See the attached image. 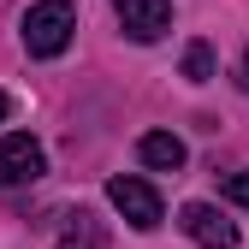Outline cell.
<instances>
[{
  "label": "cell",
  "mask_w": 249,
  "mask_h": 249,
  "mask_svg": "<svg viewBox=\"0 0 249 249\" xmlns=\"http://www.w3.org/2000/svg\"><path fill=\"white\" fill-rule=\"evenodd\" d=\"M71 30H77V6L71 0H36V6L24 12V48H30V59H59L71 48Z\"/></svg>",
  "instance_id": "6da1fadb"
},
{
  "label": "cell",
  "mask_w": 249,
  "mask_h": 249,
  "mask_svg": "<svg viewBox=\"0 0 249 249\" xmlns=\"http://www.w3.org/2000/svg\"><path fill=\"white\" fill-rule=\"evenodd\" d=\"M107 202L124 213V220H131V231H154L166 220V208H160V196H154V184L148 178H107Z\"/></svg>",
  "instance_id": "7a4b0ae2"
},
{
  "label": "cell",
  "mask_w": 249,
  "mask_h": 249,
  "mask_svg": "<svg viewBox=\"0 0 249 249\" xmlns=\"http://www.w3.org/2000/svg\"><path fill=\"white\" fill-rule=\"evenodd\" d=\"M42 142L30 137V131H12V137H0V184H36L42 178Z\"/></svg>",
  "instance_id": "3957f363"
},
{
  "label": "cell",
  "mask_w": 249,
  "mask_h": 249,
  "mask_svg": "<svg viewBox=\"0 0 249 249\" xmlns=\"http://www.w3.org/2000/svg\"><path fill=\"white\" fill-rule=\"evenodd\" d=\"M178 226L190 231V243H202V249H237V226H231L213 202H184Z\"/></svg>",
  "instance_id": "277c9868"
},
{
  "label": "cell",
  "mask_w": 249,
  "mask_h": 249,
  "mask_svg": "<svg viewBox=\"0 0 249 249\" xmlns=\"http://www.w3.org/2000/svg\"><path fill=\"white\" fill-rule=\"evenodd\" d=\"M113 12L131 42H160L172 30V0H113Z\"/></svg>",
  "instance_id": "5b68a950"
},
{
  "label": "cell",
  "mask_w": 249,
  "mask_h": 249,
  "mask_svg": "<svg viewBox=\"0 0 249 249\" xmlns=\"http://www.w3.org/2000/svg\"><path fill=\"white\" fill-rule=\"evenodd\" d=\"M137 154H142V166H154V172H178V166H184V142H178L172 131H148V137L137 142Z\"/></svg>",
  "instance_id": "8992f818"
},
{
  "label": "cell",
  "mask_w": 249,
  "mask_h": 249,
  "mask_svg": "<svg viewBox=\"0 0 249 249\" xmlns=\"http://www.w3.org/2000/svg\"><path fill=\"white\" fill-rule=\"evenodd\" d=\"M184 77H190V83H208L213 77V48L208 42H190V48H184Z\"/></svg>",
  "instance_id": "52a82bcc"
},
{
  "label": "cell",
  "mask_w": 249,
  "mask_h": 249,
  "mask_svg": "<svg viewBox=\"0 0 249 249\" xmlns=\"http://www.w3.org/2000/svg\"><path fill=\"white\" fill-rule=\"evenodd\" d=\"M59 249H107V243H101L95 226H89V213H77V226L66 231V243H59Z\"/></svg>",
  "instance_id": "ba28073f"
},
{
  "label": "cell",
  "mask_w": 249,
  "mask_h": 249,
  "mask_svg": "<svg viewBox=\"0 0 249 249\" xmlns=\"http://www.w3.org/2000/svg\"><path fill=\"white\" fill-rule=\"evenodd\" d=\"M220 190H226L237 208H249V172H226V184H220Z\"/></svg>",
  "instance_id": "9c48e42d"
},
{
  "label": "cell",
  "mask_w": 249,
  "mask_h": 249,
  "mask_svg": "<svg viewBox=\"0 0 249 249\" xmlns=\"http://www.w3.org/2000/svg\"><path fill=\"white\" fill-rule=\"evenodd\" d=\"M6 113H12V101H6V89H0V124H6Z\"/></svg>",
  "instance_id": "30bf717a"
},
{
  "label": "cell",
  "mask_w": 249,
  "mask_h": 249,
  "mask_svg": "<svg viewBox=\"0 0 249 249\" xmlns=\"http://www.w3.org/2000/svg\"><path fill=\"white\" fill-rule=\"evenodd\" d=\"M243 95H249V53H243Z\"/></svg>",
  "instance_id": "8fae6325"
}]
</instances>
